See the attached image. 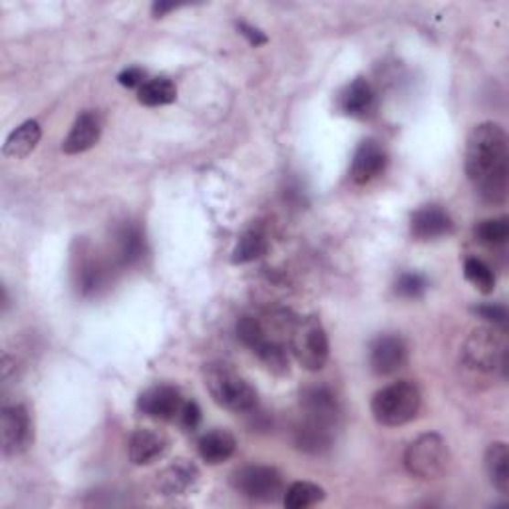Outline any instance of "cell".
<instances>
[{
	"mask_svg": "<svg viewBox=\"0 0 509 509\" xmlns=\"http://www.w3.org/2000/svg\"><path fill=\"white\" fill-rule=\"evenodd\" d=\"M118 257L123 265L138 263L143 257V235L135 225H126L118 233Z\"/></svg>",
	"mask_w": 509,
	"mask_h": 509,
	"instance_id": "obj_25",
	"label": "cell"
},
{
	"mask_svg": "<svg viewBox=\"0 0 509 509\" xmlns=\"http://www.w3.org/2000/svg\"><path fill=\"white\" fill-rule=\"evenodd\" d=\"M422 396L412 382H394L384 387L372 398V416L382 426H404L420 412Z\"/></svg>",
	"mask_w": 509,
	"mask_h": 509,
	"instance_id": "obj_2",
	"label": "cell"
},
{
	"mask_svg": "<svg viewBox=\"0 0 509 509\" xmlns=\"http://www.w3.org/2000/svg\"><path fill=\"white\" fill-rule=\"evenodd\" d=\"M177 98V88L175 84L169 80V78H152V80H145V84L138 90V100L140 104L148 108H157V106H167L175 101Z\"/></svg>",
	"mask_w": 509,
	"mask_h": 509,
	"instance_id": "obj_22",
	"label": "cell"
},
{
	"mask_svg": "<svg viewBox=\"0 0 509 509\" xmlns=\"http://www.w3.org/2000/svg\"><path fill=\"white\" fill-rule=\"evenodd\" d=\"M100 133H101V120L96 114V111H82L80 116L76 118L74 126L68 133V138L62 143V150L68 155H76V154H82L88 152L90 148H94L100 140Z\"/></svg>",
	"mask_w": 509,
	"mask_h": 509,
	"instance_id": "obj_14",
	"label": "cell"
},
{
	"mask_svg": "<svg viewBox=\"0 0 509 509\" xmlns=\"http://www.w3.org/2000/svg\"><path fill=\"white\" fill-rule=\"evenodd\" d=\"M450 451L442 436L424 434L416 438L404 454V466L420 480H436L448 470Z\"/></svg>",
	"mask_w": 509,
	"mask_h": 509,
	"instance_id": "obj_6",
	"label": "cell"
},
{
	"mask_svg": "<svg viewBox=\"0 0 509 509\" xmlns=\"http://www.w3.org/2000/svg\"><path fill=\"white\" fill-rule=\"evenodd\" d=\"M301 410L302 420L333 429L338 424V418H341V406H338L336 396L326 387L304 388L301 392Z\"/></svg>",
	"mask_w": 509,
	"mask_h": 509,
	"instance_id": "obj_9",
	"label": "cell"
},
{
	"mask_svg": "<svg viewBox=\"0 0 509 509\" xmlns=\"http://www.w3.org/2000/svg\"><path fill=\"white\" fill-rule=\"evenodd\" d=\"M255 355L265 362L269 370H273L275 375H285L289 372V356L282 343L275 341V338H265V343L255 350Z\"/></svg>",
	"mask_w": 509,
	"mask_h": 509,
	"instance_id": "obj_26",
	"label": "cell"
},
{
	"mask_svg": "<svg viewBox=\"0 0 509 509\" xmlns=\"http://www.w3.org/2000/svg\"><path fill=\"white\" fill-rule=\"evenodd\" d=\"M179 424L184 426L186 429H196L201 422V410H199V406L191 400V402H186L184 404V408H181L179 412Z\"/></svg>",
	"mask_w": 509,
	"mask_h": 509,
	"instance_id": "obj_32",
	"label": "cell"
},
{
	"mask_svg": "<svg viewBox=\"0 0 509 509\" xmlns=\"http://www.w3.org/2000/svg\"><path fill=\"white\" fill-rule=\"evenodd\" d=\"M267 235L259 229V228H253V229H249L241 235V239L237 241L235 249H233V263H251L255 261V259L259 257H263L267 253Z\"/></svg>",
	"mask_w": 509,
	"mask_h": 509,
	"instance_id": "obj_23",
	"label": "cell"
},
{
	"mask_svg": "<svg viewBox=\"0 0 509 509\" xmlns=\"http://www.w3.org/2000/svg\"><path fill=\"white\" fill-rule=\"evenodd\" d=\"M291 348L302 368L316 372L326 365L331 345L324 326L316 316H307L291 326Z\"/></svg>",
	"mask_w": 509,
	"mask_h": 509,
	"instance_id": "obj_5",
	"label": "cell"
},
{
	"mask_svg": "<svg viewBox=\"0 0 509 509\" xmlns=\"http://www.w3.org/2000/svg\"><path fill=\"white\" fill-rule=\"evenodd\" d=\"M334 440V429L302 420L295 428V446L307 454H324L331 450Z\"/></svg>",
	"mask_w": 509,
	"mask_h": 509,
	"instance_id": "obj_19",
	"label": "cell"
},
{
	"mask_svg": "<svg viewBox=\"0 0 509 509\" xmlns=\"http://www.w3.org/2000/svg\"><path fill=\"white\" fill-rule=\"evenodd\" d=\"M485 472H488L493 488L507 495L509 493V450L504 442H493L485 451Z\"/></svg>",
	"mask_w": 509,
	"mask_h": 509,
	"instance_id": "obj_21",
	"label": "cell"
},
{
	"mask_svg": "<svg viewBox=\"0 0 509 509\" xmlns=\"http://www.w3.org/2000/svg\"><path fill=\"white\" fill-rule=\"evenodd\" d=\"M184 404H186V400H184V396L179 394V390L174 387H165V384L145 390L140 396V402H138L140 410L145 416L155 418V420H164V422L177 420L181 408H184Z\"/></svg>",
	"mask_w": 509,
	"mask_h": 509,
	"instance_id": "obj_11",
	"label": "cell"
},
{
	"mask_svg": "<svg viewBox=\"0 0 509 509\" xmlns=\"http://www.w3.org/2000/svg\"><path fill=\"white\" fill-rule=\"evenodd\" d=\"M426 287H428V282L422 275L404 273V275H400L398 282H396V292H398L400 297H406V299H416V297L422 295Z\"/></svg>",
	"mask_w": 509,
	"mask_h": 509,
	"instance_id": "obj_30",
	"label": "cell"
},
{
	"mask_svg": "<svg viewBox=\"0 0 509 509\" xmlns=\"http://www.w3.org/2000/svg\"><path fill=\"white\" fill-rule=\"evenodd\" d=\"M167 450V438L154 429H138L130 438V460L135 466H148L162 458Z\"/></svg>",
	"mask_w": 509,
	"mask_h": 509,
	"instance_id": "obj_15",
	"label": "cell"
},
{
	"mask_svg": "<svg viewBox=\"0 0 509 509\" xmlns=\"http://www.w3.org/2000/svg\"><path fill=\"white\" fill-rule=\"evenodd\" d=\"M104 282V269H101L96 261H88L80 269V289L84 295H90L101 287Z\"/></svg>",
	"mask_w": 509,
	"mask_h": 509,
	"instance_id": "obj_31",
	"label": "cell"
},
{
	"mask_svg": "<svg viewBox=\"0 0 509 509\" xmlns=\"http://www.w3.org/2000/svg\"><path fill=\"white\" fill-rule=\"evenodd\" d=\"M40 138H42L40 123L28 120L25 123H20V126L8 135L3 154L6 157H13V160H22V157H27L37 150Z\"/></svg>",
	"mask_w": 509,
	"mask_h": 509,
	"instance_id": "obj_20",
	"label": "cell"
},
{
	"mask_svg": "<svg viewBox=\"0 0 509 509\" xmlns=\"http://www.w3.org/2000/svg\"><path fill=\"white\" fill-rule=\"evenodd\" d=\"M239 32L243 34V37L253 44V47H261V44H265L267 42V37L265 34L261 32V30H257V28H253V27H249V25H245V22H241L239 27Z\"/></svg>",
	"mask_w": 509,
	"mask_h": 509,
	"instance_id": "obj_35",
	"label": "cell"
},
{
	"mask_svg": "<svg viewBox=\"0 0 509 509\" xmlns=\"http://www.w3.org/2000/svg\"><path fill=\"white\" fill-rule=\"evenodd\" d=\"M388 155L384 152L382 145L376 140H366L358 145L355 154L353 167H350V177L355 184L366 186L370 181H375L378 175H382L387 169Z\"/></svg>",
	"mask_w": 509,
	"mask_h": 509,
	"instance_id": "obj_12",
	"label": "cell"
},
{
	"mask_svg": "<svg viewBox=\"0 0 509 509\" xmlns=\"http://www.w3.org/2000/svg\"><path fill=\"white\" fill-rule=\"evenodd\" d=\"M476 237L490 247L504 245L509 239V221L507 217H495V219H485L476 228Z\"/></svg>",
	"mask_w": 509,
	"mask_h": 509,
	"instance_id": "obj_28",
	"label": "cell"
},
{
	"mask_svg": "<svg viewBox=\"0 0 509 509\" xmlns=\"http://www.w3.org/2000/svg\"><path fill=\"white\" fill-rule=\"evenodd\" d=\"M410 229L416 239L432 241L450 235L451 229H454V223H451V217L446 209L440 206H426L412 215Z\"/></svg>",
	"mask_w": 509,
	"mask_h": 509,
	"instance_id": "obj_13",
	"label": "cell"
},
{
	"mask_svg": "<svg viewBox=\"0 0 509 509\" xmlns=\"http://www.w3.org/2000/svg\"><path fill=\"white\" fill-rule=\"evenodd\" d=\"M461 358L466 366L482 375H495L500 372L505 376L507 372V346L504 336L493 329H478L473 331L468 341L463 343Z\"/></svg>",
	"mask_w": 509,
	"mask_h": 509,
	"instance_id": "obj_4",
	"label": "cell"
},
{
	"mask_svg": "<svg viewBox=\"0 0 509 509\" xmlns=\"http://www.w3.org/2000/svg\"><path fill=\"white\" fill-rule=\"evenodd\" d=\"M118 82L126 88H142L145 84V72L142 68H128L118 76Z\"/></svg>",
	"mask_w": 509,
	"mask_h": 509,
	"instance_id": "obj_34",
	"label": "cell"
},
{
	"mask_svg": "<svg viewBox=\"0 0 509 509\" xmlns=\"http://www.w3.org/2000/svg\"><path fill=\"white\" fill-rule=\"evenodd\" d=\"M478 313L482 314V319H485L488 323L500 324V326L507 323V309L504 304H483V307L478 309Z\"/></svg>",
	"mask_w": 509,
	"mask_h": 509,
	"instance_id": "obj_33",
	"label": "cell"
},
{
	"mask_svg": "<svg viewBox=\"0 0 509 509\" xmlns=\"http://www.w3.org/2000/svg\"><path fill=\"white\" fill-rule=\"evenodd\" d=\"M466 174L476 194L490 206H502L509 187L507 135L500 123L485 122L472 130L466 148Z\"/></svg>",
	"mask_w": 509,
	"mask_h": 509,
	"instance_id": "obj_1",
	"label": "cell"
},
{
	"mask_svg": "<svg viewBox=\"0 0 509 509\" xmlns=\"http://www.w3.org/2000/svg\"><path fill=\"white\" fill-rule=\"evenodd\" d=\"M463 275H466L472 285L480 289L482 292H492L495 289L493 270L478 257L466 259V263H463Z\"/></svg>",
	"mask_w": 509,
	"mask_h": 509,
	"instance_id": "obj_27",
	"label": "cell"
},
{
	"mask_svg": "<svg viewBox=\"0 0 509 509\" xmlns=\"http://www.w3.org/2000/svg\"><path fill=\"white\" fill-rule=\"evenodd\" d=\"M199 478V472L187 460H177L157 476V488L164 495H181Z\"/></svg>",
	"mask_w": 509,
	"mask_h": 509,
	"instance_id": "obj_17",
	"label": "cell"
},
{
	"mask_svg": "<svg viewBox=\"0 0 509 509\" xmlns=\"http://www.w3.org/2000/svg\"><path fill=\"white\" fill-rule=\"evenodd\" d=\"M206 387L211 398L229 412H251L257 406L255 388L228 365H209Z\"/></svg>",
	"mask_w": 509,
	"mask_h": 509,
	"instance_id": "obj_3",
	"label": "cell"
},
{
	"mask_svg": "<svg viewBox=\"0 0 509 509\" xmlns=\"http://www.w3.org/2000/svg\"><path fill=\"white\" fill-rule=\"evenodd\" d=\"M408 358V346L396 334L378 336L370 346V368L378 376H390L398 372Z\"/></svg>",
	"mask_w": 509,
	"mask_h": 509,
	"instance_id": "obj_10",
	"label": "cell"
},
{
	"mask_svg": "<svg viewBox=\"0 0 509 509\" xmlns=\"http://www.w3.org/2000/svg\"><path fill=\"white\" fill-rule=\"evenodd\" d=\"M323 500H324V490L321 485L311 482H295L285 492L282 504H285V507L289 509H304L321 504Z\"/></svg>",
	"mask_w": 509,
	"mask_h": 509,
	"instance_id": "obj_24",
	"label": "cell"
},
{
	"mask_svg": "<svg viewBox=\"0 0 509 509\" xmlns=\"http://www.w3.org/2000/svg\"><path fill=\"white\" fill-rule=\"evenodd\" d=\"M231 483L247 500L259 504L277 502L285 493V490H282V476L279 470L270 466H247L237 470Z\"/></svg>",
	"mask_w": 509,
	"mask_h": 509,
	"instance_id": "obj_7",
	"label": "cell"
},
{
	"mask_svg": "<svg viewBox=\"0 0 509 509\" xmlns=\"http://www.w3.org/2000/svg\"><path fill=\"white\" fill-rule=\"evenodd\" d=\"M197 448H199V456L203 460L207 463H213V466H217V463L228 461L235 454L237 442L233 434L228 432V429H211V432L201 436Z\"/></svg>",
	"mask_w": 509,
	"mask_h": 509,
	"instance_id": "obj_18",
	"label": "cell"
},
{
	"mask_svg": "<svg viewBox=\"0 0 509 509\" xmlns=\"http://www.w3.org/2000/svg\"><path fill=\"white\" fill-rule=\"evenodd\" d=\"M32 442L30 414L22 404L6 406L0 416V446L5 456H18Z\"/></svg>",
	"mask_w": 509,
	"mask_h": 509,
	"instance_id": "obj_8",
	"label": "cell"
},
{
	"mask_svg": "<svg viewBox=\"0 0 509 509\" xmlns=\"http://www.w3.org/2000/svg\"><path fill=\"white\" fill-rule=\"evenodd\" d=\"M375 104H376V92L365 78H356V80L353 84H348L345 88V92L341 94V110L346 116L365 118L375 110Z\"/></svg>",
	"mask_w": 509,
	"mask_h": 509,
	"instance_id": "obj_16",
	"label": "cell"
},
{
	"mask_svg": "<svg viewBox=\"0 0 509 509\" xmlns=\"http://www.w3.org/2000/svg\"><path fill=\"white\" fill-rule=\"evenodd\" d=\"M267 334L269 333L265 331V326L261 324V321L255 319V316H243V319L237 323V338H239L245 346L251 348L253 353L265 343Z\"/></svg>",
	"mask_w": 509,
	"mask_h": 509,
	"instance_id": "obj_29",
	"label": "cell"
}]
</instances>
